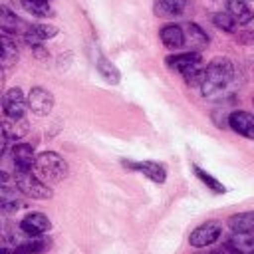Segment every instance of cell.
Masks as SVG:
<instances>
[{
  "instance_id": "1",
  "label": "cell",
  "mask_w": 254,
  "mask_h": 254,
  "mask_svg": "<svg viewBox=\"0 0 254 254\" xmlns=\"http://www.w3.org/2000/svg\"><path fill=\"white\" fill-rule=\"evenodd\" d=\"M234 79V64L230 58H212L206 64L204 69V77L200 83V91L204 97H212L216 93H220L222 89H226L230 85V81Z\"/></svg>"
},
{
  "instance_id": "16",
  "label": "cell",
  "mask_w": 254,
  "mask_h": 254,
  "mask_svg": "<svg viewBox=\"0 0 254 254\" xmlns=\"http://www.w3.org/2000/svg\"><path fill=\"white\" fill-rule=\"evenodd\" d=\"M56 36H58L56 26H52V24H34L24 34V40H26L28 46L36 48V46H42L44 40H50V38H56Z\"/></svg>"
},
{
  "instance_id": "20",
  "label": "cell",
  "mask_w": 254,
  "mask_h": 254,
  "mask_svg": "<svg viewBox=\"0 0 254 254\" xmlns=\"http://www.w3.org/2000/svg\"><path fill=\"white\" fill-rule=\"evenodd\" d=\"M187 8V0H155V14L159 18H173L183 14Z\"/></svg>"
},
{
  "instance_id": "24",
  "label": "cell",
  "mask_w": 254,
  "mask_h": 254,
  "mask_svg": "<svg viewBox=\"0 0 254 254\" xmlns=\"http://www.w3.org/2000/svg\"><path fill=\"white\" fill-rule=\"evenodd\" d=\"M22 6L26 12H30L32 16H38V18L54 16V8H52L50 0H22Z\"/></svg>"
},
{
  "instance_id": "23",
  "label": "cell",
  "mask_w": 254,
  "mask_h": 254,
  "mask_svg": "<svg viewBox=\"0 0 254 254\" xmlns=\"http://www.w3.org/2000/svg\"><path fill=\"white\" fill-rule=\"evenodd\" d=\"M0 42H2V56H0L2 67L8 69V67H12L18 62V46H16V42L8 34H2V40Z\"/></svg>"
},
{
  "instance_id": "6",
  "label": "cell",
  "mask_w": 254,
  "mask_h": 254,
  "mask_svg": "<svg viewBox=\"0 0 254 254\" xmlns=\"http://www.w3.org/2000/svg\"><path fill=\"white\" fill-rule=\"evenodd\" d=\"M2 107H4V117H24L28 109V97L20 87H10L4 97H2Z\"/></svg>"
},
{
  "instance_id": "15",
  "label": "cell",
  "mask_w": 254,
  "mask_h": 254,
  "mask_svg": "<svg viewBox=\"0 0 254 254\" xmlns=\"http://www.w3.org/2000/svg\"><path fill=\"white\" fill-rule=\"evenodd\" d=\"M183 30H185V48H187V52H200L202 48H206L208 36H206V32H202L200 26H196L194 22H189L187 26H183Z\"/></svg>"
},
{
  "instance_id": "4",
  "label": "cell",
  "mask_w": 254,
  "mask_h": 254,
  "mask_svg": "<svg viewBox=\"0 0 254 254\" xmlns=\"http://www.w3.org/2000/svg\"><path fill=\"white\" fill-rule=\"evenodd\" d=\"M14 185L22 190V194L36 198V200H50L52 198V189L32 171H16L14 175Z\"/></svg>"
},
{
  "instance_id": "10",
  "label": "cell",
  "mask_w": 254,
  "mask_h": 254,
  "mask_svg": "<svg viewBox=\"0 0 254 254\" xmlns=\"http://www.w3.org/2000/svg\"><path fill=\"white\" fill-rule=\"evenodd\" d=\"M228 127L234 133H238V135L254 141V115L250 111H244V109L232 111L228 115Z\"/></svg>"
},
{
  "instance_id": "21",
  "label": "cell",
  "mask_w": 254,
  "mask_h": 254,
  "mask_svg": "<svg viewBox=\"0 0 254 254\" xmlns=\"http://www.w3.org/2000/svg\"><path fill=\"white\" fill-rule=\"evenodd\" d=\"M95 67H97V71H99V75L105 79V81H109V83H119V79H121V73H119V69H117V65L113 64V62H109L103 54H97V58H95Z\"/></svg>"
},
{
  "instance_id": "7",
  "label": "cell",
  "mask_w": 254,
  "mask_h": 254,
  "mask_svg": "<svg viewBox=\"0 0 254 254\" xmlns=\"http://www.w3.org/2000/svg\"><path fill=\"white\" fill-rule=\"evenodd\" d=\"M123 167L141 173L143 177H147L149 181H153L157 185H163L167 181V169L163 163H157V161H137V163L135 161H123Z\"/></svg>"
},
{
  "instance_id": "2",
  "label": "cell",
  "mask_w": 254,
  "mask_h": 254,
  "mask_svg": "<svg viewBox=\"0 0 254 254\" xmlns=\"http://www.w3.org/2000/svg\"><path fill=\"white\" fill-rule=\"evenodd\" d=\"M165 62L171 69L179 71L189 85H198L200 87L202 77H204V69H206V65L200 58V52H183V54L167 56Z\"/></svg>"
},
{
  "instance_id": "22",
  "label": "cell",
  "mask_w": 254,
  "mask_h": 254,
  "mask_svg": "<svg viewBox=\"0 0 254 254\" xmlns=\"http://www.w3.org/2000/svg\"><path fill=\"white\" fill-rule=\"evenodd\" d=\"M228 226L232 232H252L254 234V210L236 212L228 218Z\"/></svg>"
},
{
  "instance_id": "26",
  "label": "cell",
  "mask_w": 254,
  "mask_h": 254,
  "mask_svg": "<svg viewBox=\"0 0 254 254\" xmlns=\"http://www.w3.org/2000/svg\"><path fill=\"white\" fill-rule=\"evenodd\" d=\"M212 24L218 28V30H222V32H234V28L238 26L236 24V20L228 14V12H214L212 14Z\"/></svg>"
},
{
  "instance_id": "19",
  "label": "cell",
  "mask_w": 254,
  "mask_h": 254,
  "mask_svg": "<svg viewBox=\"0 0 254 254\" xmlns=\"http://www.w3.org/2000/svg\"><path fill=\"white\" fill-rule=\"evenodd\" d=\"M226 12L236 20L238 26H246L254 20V12L246 4V0H226Z\"/></svg>"
},
{
  "instance_id": "5",
  "label": "cell",
  "mask_w": 254,
  "mask_h": 254,
  "mask_svg": "<svg viewBox=\"0 0 254 254\" xmlns=\"http://www.w3.org/2000/svg\"><path fill=\"white\" fill-rule=\"evenodd\" d=\"M220 232H222L220 222H216V220H206V222L198 224V226L189 234V244L194 246V248L210 246V244H214V242L220 238Z\"/></svg>"
},
{
  "instance_id": "9",
  "label": "cell",
  "mask_w": 254,
  "mask_h": 254,
  "mask_svg": "<svg viewBox=\"0 0 254 254\" xmlns=\"http://www.w3.org/2000/svg\"><path fill=\"white\" fill-rule=\"evenodd\" d=\"M28 133V121L26 117H4V123H2V141H4V147H2V155L6 153L8 145H14L16 141H20L24 135Z\"/></svg>"
},
{
  "instance_id": "8",
  "label": "cell",
  "mask_w": 254,
  "mask_h": 254,
  "mask_svg": "<svg viewBox=\"0 0 254 254\" xmlns=\"http://www.w3.org/2000/svg\"><path fill=\"white\" fill-rule=\"evenodd\" d=\"M28 107L34 115L46 117L54 109V95L44 87H32L28 93Z\"/></svg>"
},
{
  "instance_id": "3",
  "label": "cell",
  "mask_w": 254,
  "mask_h": 254,
  "mask_svg": "<svg viewBox=\"0 0 254 254\" xmlns=\"http://www.w3.org/2000/svg\"><path fill=\"white\" fill-rule=\"evenodd\" d=\"M36 173L48 183H60L67 177V163L56 151H44L36 159Z\"/></svg>"
},
{
  "instance_id": "14",
  "label": "cell",
  "mask_w": 254,
  "mask_h": 254,
  "mask_svg": "<svg viewBox=\"0 0 254 254\" xmlns=\"http://www.w3.org/2000/svg\"><path fill=\"white\" fill-rule=\"evenodd\" d=\"M224 246L230 254H254V234L252 232H232Z\"/></svg>"
},
{
  "instance_id": "13",
  "label": "cell",
  "mask_w": 254,
  "mask_h": 254,
  "mask_svg": "<svg viewBox=\"0 0 254 254\" xmlns=\"http://www.w3.org/2000/svg\"><path fill=\"white\" fill-rule=\"evenodd\" d=\"M4 177H2V189H0V208H2V212H16L18 208H22L24 206V200L20 198V189L16 187V189H10L8 187V177H6V173H2Z\"/></svg>"
},
{
  "instance_id": "11",
  "label": "cell",
  "mask_w": 254,
  "mask_h": 254,
  "mask_svg": "<svg viewBox=\"0 0 254 254\" xmlns=\"http://www.w3.org/2000/svg\"><path fill=\"white\" fill-rule=\"evenodd\" d=\"M38 155L30 143H14L12 145V163L16 171H32L36 167Z\"/></svg>"
},
{
  "instance_id": "12",
  "label": "cell",
  "mask_w": 254,
  "mask_h": 254,
  "mask_svg": "<svg viewBox=\"0 0 254 254\" xmlns=\"http://www.w3.org/2000/svg\"><path fill=\"white\" fill-rule=\"evenodd\" d=\"M50 228H52V222L44 212H30L20 220V230L28 236H42Z\"/></svg>"
},
{
  "instance_id": "17",
  "label": "cell",
  "mask_w": 254,
  "mask_h": 254,
  "mask_svg": "<svg viewBox=\"0 0 254 254\" xmlns=\"http://www.w3.org/2000/svg\"><path fill=\"white\" fill-rule=\"evenodd\" d=\"M159 38L165 48L169 50H179L185 48V30L179 24H167L159 30Z\"/></svg>"
},
{
  "instance_id": "25",
  "label": "cell",
  "mask_w": 254,
  "mask_h": 254,
  "mask_svg": "<svg viewBox=\"0 0 254 254\" xmlns=\"http://www.w3.org/2000/svg\"><path fill=\"white\" fill-rule=\"evenodd\" d=\"M192 171H194V175L208 187V190H212V192H216V194H224V192H226V187H224L220 181H216L210 173H206L204 169H200L198 165H192Z\"/></svg>"
},
{
  "instance_id": "18",
  "label": "cell",
  "mask_w": 254,
  "mask_h": 254,
  "mask_svg": "<svg viewBox=\"0 0 254 254\" xmlns=\"http://www.w3.org/2000/svg\"><path fill=\"white\" fill-rule=\"evenodd\" d=\"M0 28H2V34H26L30 26H26L16 14L10 12L8 6H2L0 8Z\"/></svg>"
}]
</instances>
